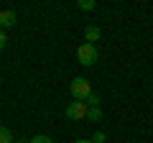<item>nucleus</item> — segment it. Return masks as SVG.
I'll list each match as a JSON object with an SVG mask.
<instances>
[{
  "mask_svg": "<svg viewBox=\"0 0 153 143\" xmlns=\"http://www.w3.org/2000/svg\"><path fill=\"white\" fill-rule=\"evenodd\" d=\"M69 92H71V97L76 102H87V97L92 95V87H89V82L84 77H74L71 84H69Z\"/></svg>",
  "mask_w": 153,
  "mask_h": 143,
  "instance_id": "nucleus-1",
  "label": "nucleus"
},
{
  "mask_svg": "<svg viewBox=\"0 0 153 143\" xmlns=\"http://www.w3.org/2000/svg\"><path fill=\"white\" fill-rule=\"evenodd\" d=\"M76 61L82 66H92V64H97V46H92V44H82L79 49H76Z\"/></svg>",
  "mask_w": 153,
  "mask_h": 143,
  "instance_id": "nucleus-2",
  "label": "nucleus"
},
{
  "mask_svg": "<svg viewBox=\"0 0 153 143\" xmlns=\"http://www.w3.org/2000/svg\"><path fill=\"white\" fill-rule=\"evenodd\" d=\"M87 102H69L66 105V118H69V120H84V118H87Z\"/></svg>",
  "mask_w": 153,
  "mask_h": 143,
  "instance_id": "nucleus-3",
  "label": "nucleus"
},
{
  "mask_svg": "<svg viewBox=\"0 0 153 143\" xmlns=\"http://www.w3.org/2000/svg\"><path fill=\"white\" fill-rule=\"evenodd\" d=\"M18 23V16L13 10H0V28H13Z\"/></svg>",
  "mask_w": 153,
  "mask_h": 143,
  "instance_id": "nucleus-4",
  "label": "nucleus"
},
{
  "mask_svg": "<svg viewBox=\"0 0 153 143\" xmlns=\"http://www.w3.org/2000/svg\"><path fill=\"white\" fill-rule=\"evenodd\" d=\"M100 33H102V31H100V26L89 23V26L84 28V44H92V46H94V41L100 39Z\"/></svg>",
  "mask_w": 153,
  "mask_h": 143,
  "instance_id": "nucleus-5",
  "label": "nucleus"
},
{
  "mask_svg": "<svg viewBox=\"0 0 153 143\" xmlns=\"http://www.w3.org/2000/svg\"><path fill=\"white\" fill-rule=\"evenodd\" d=\"M87 120L89 123H100L102 120V110H100V107H89L87 110Z\"/></svg>",
  "mask_w": 153,
  "mask_h": 143,
  "instance_id": "nucleus-6",
  "label": "nucleus"
},
{
  "mask_svg": "<svg viewBox=\"0 0 153 143\" xmlns=\"http://www.w3.org/2000/svg\"><path fill=\"white\" fill-rule=\"evenodd\" d=\"M0 143H13V133L5 125H0Z\"/></svg>",
  "mask_w": 153,
  "mask_h": 143,
  "instance_id": "nucleus-7",
  "label": "nucleus"
},
{
  "mask_svg": "<svg viewBox=\"0 0 153 143\" xmlns=\"http://www.w3.org/2000/svg\"><path fill=\"white\" fill-rule=\"evenodd\" d=\"M76 8H79V10H94V8H97V3H94V0H79V3H76Z\"/></svg>",
  "mask_w": 153,
  "mask_h": 143,
  "instance_id": "nucleus-8",
  "label": "nucleus"
},
{
  "mask_svg": "<svg viewBox=\"0 0 153 143\" xmlns=\"http://www.w3.org/2000/svg\"><path fill=\"white\" fill-rule=\"evenodd\" d=\"M100 102H102V100H100L97 92H92V95L87 97V107H100Z\"/></svg>",
  "mask_w": 153,
  "mask_h": 143,
  "instance_id": "nucleus-9",
  "label": "nucleus"
},
{
  "mask_svg": "<svg viewBox=\"0 0 153 143\" xmlns=\"http://www.w3.org/2000/svg\"><path fill=\"white\" fill-rule=\"evenodd\" d=\"M105 141H107V133H102V130H97L92 136V143H105Z\"/></svg>",
  "mask_w": 153,
  "mask_h": 143,
  "instance_id": "nucleus-10",
  "label": "nucleus"
},
{
  "mask_svg": "<svg viewBox=\"0 0 153 143\" xmlns=\"http://www.w3.org/2000/svg\"><path fill=\"white\" fill-rule=\"evenodd\" d=\"M28 143H54V141H51L49 136H33V138H31Z\"/></svg>",
  "mask_w": 153,
  "mask_h": 143,
  "instance_id": "nucleus-11",
  "label": "nucleus"
},
{
  "mask_svg": "<svg viewBox=\"0 0 153 143\" xmlns=\"http://www.w3.org/2000/svg\"><path fill=\"white\" fill-rule=\"evenodd\" d=\"M5 44H8V36H5V31H3V28H0V51L5 49Z\"/></svg>",
  "mask_w": 153,
  "mask_h": 143,
  "instance_id": "nucleus-12",
  "label": "nucleus"
},
{
  "mask_svg": "<svg viewBox=\"0 0 153 143\" xmlns=\"http://www.w3.org/2000/svg\"><path fill=\"white\" fill-rule=\"evenodd\" d=\"M74 143H92V138H76Z\"/></svg>",
  "mask_w": 153,
  "mask_h": 143,
  "instance_id": "nucleus-13",
  "label": "nucleus"
},
{
  "mask_svg": "<svg viewBox=\"0 0 153 143\" xmlns=\"http://www.w3.org/2000/svg\"><path fill=\"white\" fill-rule=\"evenodd\" d=\"M16 143H28V141H26V138H21V141H16Z\"/></svg>",
  "mask_w": 153,
  "mask_h": 143,
  "instance_id": "nucleus-14",
  "label": "nucleus"
}]
</instances>
